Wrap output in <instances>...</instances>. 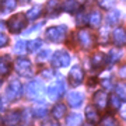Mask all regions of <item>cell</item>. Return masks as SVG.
<instances>
[{
  "mask_svg": "<svg viewBox=\"0 0 126 126\" xmlns=\"http://www.w3.org/2000/svg\"><path fill=\"white\" fill-rule=\"evenodd\" d=\"M7 44H9V38H7V35H4L3 32H0V48L6 46Z\"/></svg>",
  "mask_w": 126,
  "mask_h": 126,
  "instance_id": "cell-38",
  "label": "cell"
},
{
  "mask_svg": "<svg viewBox=\"0 0 126 126\" xmlns=\"http://www.w3.org/2000/svg\"><path fill=\"white\" fill-rule=\"evenodd\" d=\"M52 64L55 67H66L70 64V55L66 50H58L52 56Z\"/></svg>",
  "mask_w": 126,
  "mask_h": 126,
  "instance_id": "cell-6",
  "label": "cell"
},
{
  "mask_svg": "<svg viewBox=\"0 0 126 126\" xmlns=\"http://www.w3.org/2000/svg\"><path fill=\"white\" fill-rule=\"evenodd\" d=\"M123 1H126V0H123Z\"/></svg>",
  "mask_w": 126,
  "mask_h": 126,
  "instance_id": "cell-42",
  "label": "cell"
},
{
  "mask_svg": "<svg viewBox=\"0 0 126 126\" xmlns=\"http://www.w3.org/2000/svg\"><path fill=\"white\" fill-rule=\"evenodd\" d=\"M83 102H84V94L83 93H80V91H72V93H69V95H67L69 107L77 109L83 105Z\"/></svg>",
  "mask_w": 126,
  "mask_h": 126,
  "instance_id": "cell-10",
  "label": "cell"
},
{
  "mask_svg": "<svg viewBox=\"0 0 126 126\" xmlns=\"http://www.w3.org/2000/svg\"><path fill=\"white\" fill-rule=\"evenodd\" d=\"M17 7V0H4L1 3V13H9Z\"/></svg>",
  "mask_w": 126,
  "mask_h": 126,
  "instance_id": "cell-28",
  "label": "cell"
},
{
  "mask_svg": "<svg viewBox=\"0 0 126 126\" xmlns=\"http://www.w3.org/2000/svg\"><path fill=\"white\" fill-rule=\"evenodd\" d=\"M41 11H42V9H41L39 6H34V7H31V9L27 11V20H30V21H32V20H36V18L41 16Z\"/></svg>",
  "mask_w": 126,
  "mask_h": 126,
  "instance_id": "cell-27",
  "label": "cell"
},
{
  "mask_svg": "<svg viewBox=\"0 0 126 126\" xmlns=\"http://www.w3.org/2000/svg\"><path fill=\"white\" fill-rule=\"evenodd\" d=\"M21 94H23V86H21V83L18 80H11L10 84L7 86V88H6L4 95L10 99V101H13V99L20 98Z\"/></svg>",
  "mask_w": 126,
  "mask_h": 126,
  "instance_id": "cell-4",
  "label": "cell"
},
{
  "mask_svg": "<svg viewBox=\"0 0 126 126\" xmlns=\"http://www.w3.org/2000/svg\"><path fill=\"white\" fill-rule=\"evenodd\" d=\"M42 76L45 77V79H49V77H52V76H53L52 69H49V70H44V72H42Z\"/></svg>",
  "mask_w": 126,
  "mask_h": 126,
  "instance_id": "cell-39",
  "label": "cell"
},
{
  "mask_svg": "<svg viewBox=\"0 0 126 126\" xmlns=\"http://www.w3.org/2000/svg\"><path fill=\"white\" fill-rule=\"evenodd\" d=\"M64 115H66V105L62 104V102H58L53 108H52V116H53L55 119H62Z\"/></svg>",
  "mask_w": 126,
  "mask_h": 126,
  "instance_id": "cell-19",
  "label": "cell"
},
{
  "mask_svg": "<svg viewBox=\"0 0 126 126\" xmlns=\"http://www.w3.org/2000/svg\"><path fill=\"white\" fill-rule=\"evenodd\" d=\"M108 107L113 109V111H119L122 107V98L118 94H112L108 97Z\"/></svg>",
  "mask_w": 126,
  "mask_h": 126,
  "instance_id": "cell-20",
  "label": "cell"
},
{
  "mask_svg": "<svg viewBox=\"0 0 126 126\" xmlns=\"http://www.w3.org/2000/svg\"><path fill=\"white\" fill-rule=\"evenodd\" d=\"M101 86L105 88V90H111V88H113V83H112V80L111 79H102L101 80Z\"/></svg>",
  "mask_w": 126,
  "mask_h": 126,
  "instance_id": "cell-36",
  "label": "cell"
},
{
  "mask_svg": "<svg viewBox=\"0 0 126 126\" xmlns=\"http://www.w3.org/2000/svg\"><path fill=\"white\" fill-rule=\"evenodd\" d=\"M41 91H42V84H41V81H38V80L31 81L27 86V95L30 98H36V97L41 94Z\"/></svg>",
  "mask_w": 126,
  "mask_h": 126,
  "instance_id": "cell-15",
  "label": "cell"
},
{
  "mask_svg": "<svg viewBox=\"0 0 126 126\" xmlns=\"http://www.w3.org/2000/svg\"><path fill=\"white\" fill-rule=\"evenodd\" d=\"M66 32H67V27L66 25H55L46 30V38L50 42L59 44L66 38Z\"/></svg>",
  "mask_w": 126,
  "mask_h": 126,
  "instance_id": "cell-2",
  "label": "cell"
},
{
  "mask_svg": "<svg viewBox=\"0 0 126 126\" xmlns=\"http://www.w3.org/2000/svg\"><path fill=\"white\" fill-rule=\"evenodd\" d=\"M25 24H27V16L23 14V13H20V14L13 16V17L7 21V27H9L10 32L17 34V32H20L24 27H25Z\"/></svg>",
  "mask_w": 126,
  "mask_h": 126,
  "instance_id": "cell-3",
  "label": "cell"
},
{
  "mask_svg": "<svg viewBox=\"0 0 126 126\" xmlns=\"http://www.w3.org/2000/svg\"><path fill=\"white\" fill-rule=\"evenodd\" d=\"M97 42L99 45H107L109 42V31H108V25L99 28L98 36H97Z\"/></svg>",
  "mask_w": 126,
  "mask_h": 126,
  "instance_id": "cell-18",
  "label": "cell"
},
{
  "mask_svg": "<svg viewBox=\"0 0 126 126\" xmlns=\"http://www.w3.org/2000/svg\"><path fill=\"white\" fill-rule=\"evenodd\" d=\"M64 91H66V83L63 80H58L48 88V95L52 101H56L64 94Z\"/></svg>",
  "mask_w": 126,
  "mask_h": 126,
  "instance_id": "cell-5",
  "label": "cell"
},
{
  "mask_svg": "<svg viewBox=\"0 0 126 126\" xmlns=\"http://www.w3.org/2000/svg\"><path fill=\"white\" fill-rule=\"evenodd\" d=\"M21 121V113L18 111H13V112L7 113L6 116V125H18V122Z\"/></svg>",
  "mask_w": 126,
  "mask_h": 126,
  "instance_id": "cell-21",
  "label": "cell"
},
{
  "mask_svg": "<svg viewBox=\"0 0 126 126\" xmlns=\"http://www.w3.org/2000/svg\"><path fill=\"white\" fill-rule=\"evenodd\" d=\"M32 112H34V115H35L36 118H45L46 113H48V108H46V104H38V105H35L34 107V109H32Z\"/></svg>",
  "mask_w": 126,
  "mask_h": 126,
  "instance_id": "cell-25",
  "label": "cell"
},
{
  "mask_svg": "<svg viewBox=\"0 0 126 126\" xmlns=\"http://www.w3.org/2000/svg\"><path fill=\"white\" fill-rule=\"evenodd\" d=\"M10 73V60L9 56L0 58V76H7Z\"/></svg>",
  "mask_w": 126,
  "mask_h": 126,
  "instance_id": "cell-24",
  "label": "cell"
},
{
  "mask_svg": "<svg viewBox=\"0 0 126 126\" xmlns=\"http://www.w3.org/2000/svg\"><path fill=\"white\" fill-rule=\"evenodd\" d=\"M41 46H42V41L41 39H34V41H31V42L28 44V49H30V52H36V50L41 49Z\"/></svg>",
  "mask_w": 126,
  "mask_h": 126,
  "instance_id": "cell-32",
  "label": "cell"
},
{
  "mask_svg": "<svg viewBox=\"0 0 126 126\" xmlns=\"http://www.w3.org/2000/svg\"><path fill=\"white\" fill-rule=\"evenodd\" d=\"M69 80H70L73 87H77V86H80V84H83V81H84V70L81 69V66L76 64V66H73L70 69Z\"/></svg>",
  "mask_w": 126,
  "mask_h": 126,
  "instance_id": "cell-7",
  "label": "cell"
},
{
  "mask_svg": "<svg viewBox=\"0 0 126 126\" xmlns=\"http://www.w3.org/2000/svg\"><path fill=\"white\" fill-rule=\"evenodd\" d=\"M25 46H27V42H25V41H23V39L17 41V42H16V46H14V52L18 53V55L25 53V50H27Z\"/></svg>",
  "mask_w": 126,
  "mask_h": 126,
  "instance_id": "cell-31",
  "label": "cell"
},
{
  "mask_svg": "<svg viewBox=\"0 0 126 126\" xmlns=\"http://www.w3.org/2000/svg\"><path fill=\"white\" fill-rule=\"evenodd\" d=\"M121 17H122V11L121 10H111V11H108L107 17H105V20H107V25H108V27L116 25V24L119 23Z\"/></svg>",
  "mask_w": 126,
  "mask_h": 126,
  "instance_id": "cell-17",
  "label": "cell"
},
{
  "mask_svg": "<svg viewBox=\"0 0 126 126\" xmlns=\"http://www.w3.org/2000/svg\"><path fill=\"white\" fill-rule=\"evenodd\" d=\"M99 123L101 125H116L118 121L116 118H113L112 115H105L102 119H99Z\"/></svg>",
  "mask_w": 126,
  "mask_h": 126,
  "instance_id": "cell-33",
  "label": "cell"
},
{
  "mask_svg": "<svg viewBox=\"0 0 126 126\" xmlns=\"http://www.w3.org/2000/svg\"><path fill=\"white\" fill-rule=\"evenodd\" d=\"M77 41H79L80 46H83L84 49H93L95 42H97L94 34L90 30H86V28H83L77 32Z\"/></svg>",
  "mask_w": 126,
  "mask_h": 126,
  "instance_id": "cell-1",
  "label": "cell"
},
{
  "mask_svg": "<svg viewBox=\"0 0 126 126\" xmlns=\"http://www.w3.org/2000/svg\"><path fill=\"white\" fill-rule=\"evenodd\" d=\"M116 94L122 98V101H126V83H119L115 86Z\"/></svg>",
  "mask_w": 126,
  "mask_h": 126,
  "instance_id": "cell-30",
  "label": "cell"
},
{
  "mask_svg": "<svg viewBox=\"0 0 126 126\" xmlns=\"http://www.w3.org/2000/svg\"><path fill=\"white\" fill-rule=\"evenodd\" d=\"M112 42L116 48L126 45V30L123 27H116L112 32Z\"/></svg>",
  "mask_w": 126,
  "mask_h": 126,
  "instance_id": "cell-9",
  "label": "cell"
},
{
  "mask_svg": "<svg viewBox=\"0 0 126 126\" xmlns=\"http://www.w3.org/2000/svg\"><path fill=\"white\" fill-rule=\"evenodd\" d=\"M107 63H108V56L102 52H97L91 58V64L94 69H102L107 66Z\"/></svg>",
  "mask_w": 126,
  "mask_h": 126,
  "instance_id": "cell-12",
  "label": "cell"
},
{
  "mask_svg": "<svg viewBox=\"0 0 126 126\" xmlns=\"http://www.w3.org/2000/svg\"><path fill=\"white\" fill-rule=\"evenodd\" d=\"M98 4L102 9H111L115 4V0H98Z\"/></svg>",
  "mask_w": 126,
  "mask_h": 126,
  "instance_id": "cell-34",
  "label": "cell"
},
{
  "mask_svg": "<svg viewBox=\"0 0 126 126\" xmlns=\"http://www.w3.org/2000/svg\"><path fill=\"white\" fill-rule=\"evenodd\" d=\"M79 9H81V6L77 0H64L62 3V10L64 13L76 14L77 11H79Z\"/></svg>",
  "mask_w": 126,
  "mask_h": 126,
  "instance_id": "cell-16",
  "label": "cell"
},
{
  "mask_svg": "<svg viewBox=\"0 0 126 126\" xmlns=\"http://www.w3.org/2000/svg\"><path fill=\"white\" fill-rule=\"evenodd\" d=\"M102 13L99 11V10H91L90 13H88V20H87V23L90 24L93 28H98L102 23Z\"/></svg>",
  "mask_w": 126,
  "mask_h": 126,
  "instance_id": "cell-14",
  "label": "cell"
},
{
  "mask_svg": "<svg viewBox=\"0 0 126 126\" xmlns=\"http://www.w3.org/2000/svg\"><path fill=\"white\" fill-rule=\"evenodd\" d=\"M88 20V16L86 14V11H83V10L79 9V11L76 13V23L79 27H83V25H86V21Z\"/></svg>",
  "mask_w": 126,
  "mask_h": 126,
  "instance_id": "cell-29",
  "label": "cell"
},
{
  "mask_svg": "<svg viewBox=\"0 0 126 126\" xmlns=\"http://www.w3.org/2000/svg\"><path fill=\"white\" fill-rule=\"evenodd\" d=\"M121 116L123 121H126V105L125 107H121Z\"/></svg>",
  "mask_w": 126,
  "mask_h": 126,
  "instance_id": "cell-40",
  "label": "cell"
},
{
  "mask_svg": "<svg viewBox=\"0 0 126 126\" xmlns=\"http://www.w3.org/2000/svg\"><path fill=\"white\" fill-rule=\"evenodd\" d=\"M118 76L121 77L122 80H126V63L125 64H122L119 70H118Z\"/></svg>",
  "mask_w": 126,
  "mask_h": 126,
  "instance_id": "cell-37",
  "label": "cell"
},
{
  "mask_svg": "<svg viewBox=\"0 0 126 126\" xmlns=\"http://www.w3.org/2000/svg\"><path fill=\"white\" fill-rule=\"evenodd\" d=\"M0 86H1V80H0Z\"/></svg>",
  "mask_w": 126,
  "mask_h": 126,
  "instance_id": "cell-41",
  "label": "cell"
},
{
  "mask_svg": "<svg viewBox=\"0 0 126 126\" xmlns=\"http://www.w3.org/2000/svg\"><path fill=\"white\" fill-rule=\"evenodd\" d=\"M16 72L20 74V76H30L32 74V64L31 62L25 58H18L16 60Z\"/></svg>",
  "mask_w": 126,
  "mask_h": 126,
  "instance_id": "cell-8",
  "label": "cell"
},
{
  "mask_svg": "<svg viewBox=\"0 0 126 126\" xmlns=\"http://www.w3.org/2000/svg\"><path fill=\"white\" fill-rule=\"evenodd\" d=\"M60 10H62L60 0H48V3H46V11L48 13H58Z\"/></svg>",
  "mask_w": 126,
  "mask_h": 126,
  "instance_id": "cell-22",
  "label": "cell"
},
{
  "mask_svg": "<svg viewBox=\"0 0 126 126\" xmlns=\"http://www.w3.org/2000/svg\"><path fill=\"white\" fill-rule=\"evenodd\" d=\"M121 48H112V49L108 52V63H118L121 60Z\"/></svg>",
  "mask_w": 126,
  "mask_h": 126,
  "instance_id": "cell-23",
  "label": "cell"
},
{
  "mask_svg": "<svg viewBox=\"0 0 126 126\" xmlns=\"http://www.w3.org/2000/svg\"><path fill=\"white\" fill-rule=\"evenodd\" d=\"M93 102L98 109H105L108 107V93L107 91H97L93 95Z\"/></svg>",
  "mask_w": 126,
  "mask_h": 126,
  "instance_id": "cell-11",
  "label": "cell"
},
{
  "mask_svg": "<svg viewBox=\"0 0 126 126\" xmlns=\"http://www.w3.org/2000/svg\"><path fill=\"white\" fill-rule=\"evenodd\" d=\"M86 121L88 123H97L99 122V112H98V108L95 105H87L86 107Z\"/></svg>",
  "mask_w": 126,
  "mask_h": 126,
  "instance_id": "cell-13",
  "label": "cell"
},
{
  "mask_svg": "<svg viewBox=\"0 0 126 126\" xmlns=\"http://www.w3.org/2000/svg\"><path fill=\"white\" fill-rule=\"evenodd\" d=\"M49 58H52V52H50V50H42V52L38 55V60H39V62H45V60H48Z\"/></svg>",
  "mask_w": 126,
  "mask_h": 126,
  "instance_id": "cell-35",
  "label": "cell"
},
{
  "mask_svg": "<svg viewBox=\"0 0 126 126\" xmlns=\"http://www.w3.org/2000/svg\"><path fill=\"white\" fill-rule=\"evenodd\" d=\"M83 119L84 118L81 116L80 113H70L67 118H66V123L67 125H81L83 123Z\"/></svg>",
  "mask_w": 126,
  "mask_h": 126,
  "instance_id": "cell-26",
  "label": "cell"
}]
</instances>
